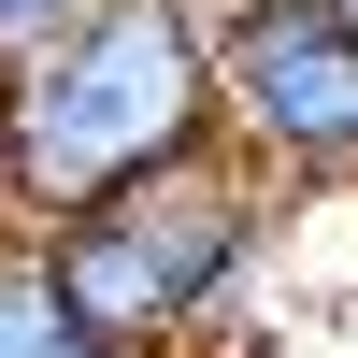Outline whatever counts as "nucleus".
<instances>
[{
  "mask_svg": "<svg viewBox=\"0 0 358 358\" xmlns=\"http://www.w3.org/2000/svg\"><path fill=\"white\" fill-rule=\"evenodd\" d=\"M215 129H229L215 15L201 0H101L57 57L0 72V215L43 244V229L215 158Z\"/></svg>",
  "mask_w": 358,
  "mask_h": 358,
  "instance_id": "obj_1",
  "label": "nucleus"
},
{
  "mask_svg": "<svg viewBox=\"0 0 358 358\" xmlns=\"http://www.w3.org/2000/svg\"><path fill=\"white\" fill-rule=\"evenodd\" d=\"M0 358H115V344L72 330V301L43 287V258H29V244H0Z\"/></svg>",
  "mask_w": 358,
  "mask_h": 358,
  "instance_id": "obj_4",
  "label": "nucleus"
},
{
  "mask_svg": "<svg viewBox=\"0 0 358 358\" xmlns=\"http://www.w3.org/2000/svg\"><path fill=\"white\" fill-rule=\"evenodd\" d=\"M101 15V0H0V72H29V57H57L72 29Z\"/></svg>",
  "mask_w": 358,
  "mask_h": 358,
  "instance_id": "obj_5",
  "label": "nucleus"
},
{
  "mask_svg": "<svg viewBox=\"0 0 358 358\" xmlns=\"http://www.w3.org/2000/svg\"><path fill=\"white\" fill-rule=\"evenodd\" d=\"M215 101L258 172L358 187V15L344 0H215Z\"/></svg>",
  "mask_w": 358,
  "mask_h": 358,
  "instance_id": "obj_3",
  "label": "nucleus"
},
{
  "mask_svg": "<svg viewBox=\"0 0 358 358\" xmlns=\"http://www.w3.org/2000/svg\"><path fill=\"white\" fill-rule=\"evenodd\" d=\"M344 15H358V0H344Z\"/></svg>",
  "mask_w": 358,
  "mask_h": 358,
  "instance_id": "obj_6",
  "label": "nucleus"
},
{
  "mask_svg": "<svg viewBox=\"0 0 358 358\" xmlns=\"http://www.w3.org/2000/svg\"><path fill=\"white\" fill-rule=\"evenodd\" d=\"M29 258H43V287L72 301L86 344L172 358V344H201V330L244 315V273H258V172L215 143V158L158 172V187H129V201H101V215L43 229Z\"/></svg>",
  "mask_w": 358,
  "mask_h": 358,
  "instance_id": "obj_2",
  "label": "nucleus"
}]
</instances>
